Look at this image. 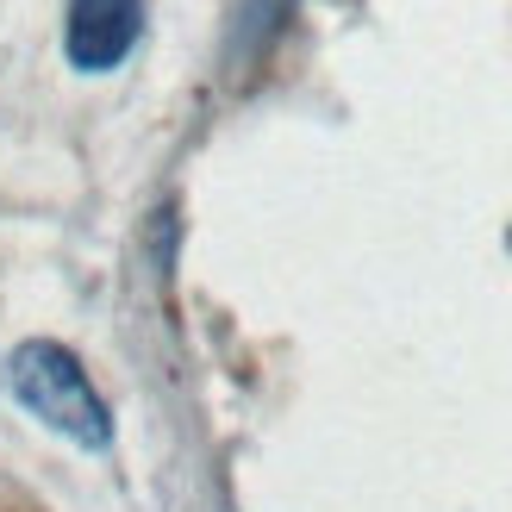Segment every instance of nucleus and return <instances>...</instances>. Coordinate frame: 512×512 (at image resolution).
I'll return each instance as SVG.
<instances>
[{
	"label": "nucleus",
	"instance_id": "1",
	"mask_svg": "<svg viewBox=\"0 0 512 512\" xmlns=\"http://www.w3.org/2000/svg\"><path fill=\"white\" fill-rule=\"evenodd\" d=\"M7 381H13V394H19L25 413L44 419L50 431H63L69 444L100 450V444L113 438V419H107V406H100L94 381L82 375V363H75L63 344H44V338L38 344H19Z\"/></svg>",
	"mask_w": 512,
	"mask_h": 512
},
{
	"label": "nucleus",
	"instance_id": "2",
	"mask_svg": "<svg viewBox=\"0 0 512 512\" xmlns=\"http://www.w3.org/2000/svg\"><path fill=\"white\" fill-rule=\"evenodd\" d=\"M144 32V0H69V25H63V50L75 69H113L132 57V44Z\"/></svg>",
	"mask_w": 512,
	"mask_h": 512
}]
</instances>
